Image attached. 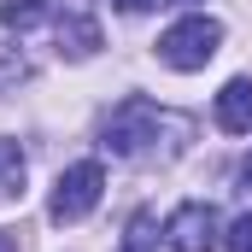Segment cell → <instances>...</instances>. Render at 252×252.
Returning <instances> with one entry per match:
<instances>
[{
	"label": "cell",
	"mask_w": 252,
	"mask_h": 252,
	"mask_svg": "<svg viewBox=\"0 0 252 252\" xmlns=\"http://www.w3.org/2000/svg\"><path fill=\"white\" fill-rule=\"evenodd\" d=\"M18 193H24V147L0 141V199H18Z\"/></svg>",
	"instance_id": "8"
},
{
	"label": "cell",
	"mask_w": 252,
	"mask_h": 252,
	"mask_svg": "<svg viewBox=\"0 0 252 252\" xmlns=\"http://www.w3.org/2000/svg\"><path fill=\"white\" fill-rule=\"evenodd\" d=\"M158 241H164L158 217H153V211H135L129 229H124V252H158Z\"/></svg>",
	"instance_id": "7"
},
{
	"label": "cell",
	"mask_w": 252,
	"mask_h": 252,
	"mask_svg": "<svg viewBox=\"0 0 252 252\" xmlns=\"http://www.w3.org/2000/svg\"><path fill=\"white\" fill-rule=\"evenodd\" d=\"M170 6H193V0H170Z\"/></svg>",
	"instance_id": "14"
},
{
	"label": "cell",
	"mask_w": 252,
	"mask_h": 252,
	"mask_svg": "<svg viewBox=\"0 0 252 252\" xmlns=\"http://www.w3.org/2000/svg\"><path fill=\"white\" fill-rule=\"evenodd\" d=\"M47 18V0H0V24L6 30H35Z\"/></svg>",
	"instance_id": "9"
},
{
	"label": "cell",
	"mask_w": 252,
	"mask_h": 252,
	"mask_svg": "<svg viewBox=\"0 0 252 252\" xmlns=\"http://www.w3.org/2000/svg\"><path fill=\"white\" fill-rule=\"evenodd\" d=\"M0 252H18V241H12V235H6V229H0Z\"/></svg>",
	"instance_id": "12"
},
{
	"label": "cell",
	"mask_w": 252,
	"mask_h": 252,
	"mask_svg": "<svg viewBox=\"0 0 252 252\" xmlns=\"http://www.w3.org/2000/svg\"><path fill=\"white\" fill-rule=\"evenodd\" d=\"M223 252H252V211H241V217L229 223V235H223Z\"/></svg>",
	"instance_id": "10"
},
{
	"label": "cell",
	"mask_w": 252,
	"mask_h": 252,
	"mask_svg": "<svg viewBox=\"0 0 252 252\" xmlns=\"http://www.w3.org/2000/svg\"><path fill=\"white\" fill-rule=\"evenodd\" d=\"M164 135H182V141H188V118H176V112L153 106L147 94H129L124 106L106 118L100 147H106L112 158H170V153L158 147Z\"/></svg>",
	"instance_id": "1"
},
{
	"label": "cell",
	"mask_w": 252,
	"mask_h": 252,
	"mask_svg": "<svg viewBox=\"0 0 252 252\" xmlns=\"http://www.w3.org/2000/svg\"><path fill=\"white\" fill-rule=\"evenodd\" d=\"M124 12H153V6H170V0H118Z\"/></svg>",
	"instance_id": "11"
},
{
	"label": "cell",
	"mask_w": 252,
	"mask_h": 252,
	"mask_svg": "<svg viewBox=\"0 0 252 252\" xmlns=\"http://www.w3.org/2000/svg\"><path fill=\"white\" fill-rule=\"evenodd\" d=\"M100 193H106V170H100V158H82V164L59 170L53 199H47V217H53V223H82V217L100 205Z\"/></svg>",
	"instance_id": "3"
},
{
	"label": "cell",
	"mask_w": 252,
	"mask_h": 252,
	"mask_svg": "<svg viewBox=\"0 0 252 252\" xmlns=\"http://www.w3.org/2000/svg\"><path fill=\"white\" fill-rule=\"evenodd\" d=\"M94 47H100V24H94V18H82V12H64V18H59V53L88 59Z\"/></svg>",
	"instance_id": "6"
},
{
	"label": "cell",
	"mask_w": 252,
	"mask_h": 252,
	"mask_svg": "<svg viewBox=\"0 0 252 252\" xmlns=\"http://www.w3.org/2000/svg\"><path fill=\"white\" fill-rule=\"evenodd\" d=\"M164 241L176 252H211L223 235H217V211L211 205H199V199H188V205H176L170 217H164Z\"/></svg>",
	"instance_id": "4"
},
{
	"label": "cell",
	"mask_w": 252,
	"mask_h": 252,
	"mask_svg": "<svg viewBox=\"0 0 252 252\" xmlns=\"http://www.w3.org/2000/svg\"><path fill=\"white\" fill-rule=\"evenodd\" d=\"M241 176H247V182H252V153H247V164H241Z\"/></svg>",
	"instance_id": "13"
},
{
	"label": "cell",
	"mask_w": 252,
	"mask_h": 252,
	"mask_svg": "<svg viewBox=\"0 0 252 252\" xmlns=\"http://www.w3.org/2000/svg\"><path fill=\"white\" fill-rule=\"evenodd\" d=\"M217 47H223V24L205 18V12L176 18V24L158 35V59L170 64V70H205V64L217 59Z\"/></svg>",
	"instance_id": "2"
},
{
	"label": "cell",
	"mask_w": 252,
	"mask_h": 252,
	"mask_svg": "<svg viewBox=\"0 0 252 252\" xmlns=\"http://www.w3.org/2000/svg\"><path fill=\"white\" fill-rule=\"evenodd\" d=\"M217 129H229V135H252V76L223 82V94H217Z\"/></svg>",
	"instance_id": "5"
}]
</instances>
